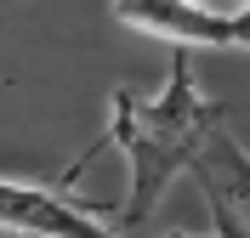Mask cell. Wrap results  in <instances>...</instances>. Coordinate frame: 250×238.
Segmentation results:
<instances>
[{"label": "cell", "mask_w": 250, "mask_h": 238, "mask_svg": "<svg viewBox=\"0 0 250 238\" xmlns=\"http://www.w3.org/2000/svg\"><path fill=\"white\" fill-rule=\"evenodd\" d=\"M193 182H199L205 204H210V233L216 238H250V147L222 125L193 159Z\"/></svg>", "instance_id": "4"}, {"label": "cell", "mask_w": 250, "mask_h": 238, "mask_svg": "<svg viewBox=\"0 0 250 238\" xmlns=\"http://www.w3.org/2000/svg\"><path fill=\"white\" fill-rule=\"evenodd\" d=\"M0 233L23 238H125L103 210L68 199L57 182H23V176H0Z\"/></svg>", "instance_id": "3"}, {"label": "cell", "mask_w": 250, "mask_h": 238, "mask_svg": "<svg viewBox=\"0 0 250 238\" xmlns=\"http://www.w3.org/2000/svg\"><path fill=\"white\" fill-rule=\"evenodd\" d=\"M199 6H216V12H233V6H245V0H199Z\"/></svg>", "instance_id": "5"}, {"label": "cell", "mask_w": 250, "mask_h": 238, "mask_svg": "<svg viewBox=\"0 0 250 238\" xmlns=\"http://www.w3.org/2000/svg\"><path fill=\"white\" fill-rule=\"evenodd\" d=\"M114 17L176 51H250V0L233 12L199 0H114Z\"/></svg>", "instance_id": "2"}, {"label": "cell", "mask_w": 250, "mask_h": 238, "mask_svg": "<svg viewBox=\"0 0 250 238\" xmlns=\"http://www.w3.org/2000/svg\"><path fill=\"white\" fill-rule=\"evenodd\" d=\"M228 125V108L199 85V68H193V51H176L171 68H165V85L154 96H137L131 85L108 96V130L97 136L85 153L62 170L57 187L80 182V170L103 153H120L125 159V199L114 204L108 221L120 227H142L148 216L159 210V199L171 193L176 176L193 170L199 147Z\"/></svg>", "instance_id": "1"}, {"label": "cell", "mask_w": 250, "mask_h": 238, "mask_svg": "<svg viewBox=\"0 0 250 238\" xmlns=\"http://www.w3.org/2000/svg\"><path fill=\"white\" fill-rule=\"evenodd\" d=\"M188 238H216V233H188Z\"/></svg>", "instance_id": "6"}]
</instances>
